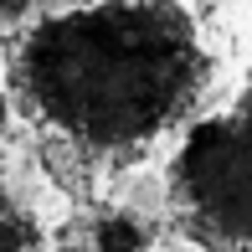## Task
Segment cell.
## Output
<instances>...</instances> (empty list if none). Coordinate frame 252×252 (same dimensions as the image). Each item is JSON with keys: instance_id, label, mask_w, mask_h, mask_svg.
Wrapping results in <instances>:
<instances>
[{"instance_id": "277c9868", "label": "cell", "mask_w": 252, "mask_h": 252, "mask_svg": "<svg viewBox=\"0 0 252 252\" xmlns=\"http://www.w3.org/2000/svg\"><path fill=\"white\" fill-rule=\"evenodd\" d=\"M41 247V226L5 186H0V252H36Z\"/></svg>"}, {"instance_id": "6da1fadb", "label": "cell", "mask_w": 252, "mask_h": 252, "mask_svg": "<svg viewBox=\"0 0 252 252\" xmlns=\"http://www.w3.org/2000/svg\"><path fill=\"white\" fill-rule=\"evenodd\" d=\"M5 77L41 175L98 206L196 119L211 52L180 0H88L31 21L5 47Z\"/></svg>"}, {"instance_id": "7a4b0ae2", "label": "cell", "mask_w": 252, "mask_h": 252, "mask_svg": "<svg viewBox=\"0 0 252 252\" xmlns=\"http://www.w3.org/2000/svg\"><path fill=\"white\" fill-rule=\"evenodd\" d=\"M165 196L190 247L252 252V67L221 108L186 129Z\"/></svg>"}, {"instance_id": "52a82bcc", "label": "cell", "mask_w": 252, "mask_h": 252, "mask_svg": "<svg viewBox=\"0 0 252 252\" xmlns=\"http://www.w3.org/2000/svg\"><path fill=\"white\" fill-rule=\"evenodd\" d=\"M72 5H88V0H72Z\"/></svg>"}, {"instance_id": "5b68a950", "label": "cell", "mask_w": 252, "mask_h": 252, "mask_svg": "<svg viewBox=\"0 0 252 252\" xmlns=\"http://www.w3.org/2000/svg\"><path fill=\"white\" fill-rule=\"evenodd\" d=\"M31 5H36V0H0V41H5V47L31 26V21H36V16H31Z\"/></svg>"}, {"instance_id": "3957f363", "label": "cell", "mask_w": 252, "mask_h": 252, "mask_svg": "<svg viewBox=\"0 0 252 252\" xmlns=\"http://www.w3.org/2000/svg\"><path fill=\"white\" fill-rule=\"evenodd\" d=\"M52 252H150V226L119 206H88L52 232Z\"/></svg>"}, {"instance_id": "8992f818", "label": "cell", "mask_w": 252, "mask_h": 252, "mask_svg": "<svg viewBox=\"0 0 252 252\" xmlns=\"http://www.w3.org/2000/svg\"><path fill=\"white\" fill-rule=\"evenodd\" d=\"M5 134H10V98H5V88H0V150H5Z\"/></svg>"}]
</instances>
